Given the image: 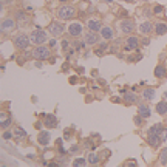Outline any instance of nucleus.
Instances as JSON below:
<instances>
[{
	"instance_id": "f257e3e1",
	"label": "nucleus",
	"mask_w": 167,
	"mask_h": 167,
	"mask_svg": "<svg viewBox=\"0 0 167 167\" xmlns=\"http://www.w3.org/2000/svg\"><path fill=\"white\" fill-rule=\"evenodd\" d=\"M74 16H76V8H74L73 5L62 3L61 6L57 8V17L61 20H71Z\"/></svg>"
},
{
	"instance_id": "f03ea898",
	"label": "nucleus",
	"mask_w": 167,
	"mask_h": 167,
	"mask_svg": "<svg viewBox=\"0 0 167 167\" xmlns=\"http://www.w3.org/2000/svg\"><path fill=\"white\" fill-rule=\"evenodd\" d=\"M30 39L33 44L36 45H44L45 42H48V31L45 30H40V28H37V30H33L30 33Z\"/></svg>"
},
{
	"instance_id": "7ed1b4c3",
	"label": "nucleus",
	"mask_w": 167,
	"mask_h": 167,
	"mask_svg": "<svg viewBox=\"0 0 167 167\" xmlns=\"http://www.w3.org/2000/svg\"><path fill=\"white\" fill-rule=\"evenodd\" d=\"M33 57L37 59V61H47L48 57H51V51L45 44L44 45H36V48L33 50Z\"/></svg>"
},
{
	"instance_id": "20e7f679",
	"label": "nucleus",
	"mask_w": 167,
	"mask_h": 167,
	"mask_svg": "<svg viewBox=\"0 0 167 167\" xmlns=\"http://www.w3.org/2000/svg\"><path fill=\"white\" fill-rule=\"evenodd\" d=\"M13 44L17 50H26L31 44V39H30V36H26L25 33H20L13 39Z\"/></svg>"
},
{
	"instance_id": "39448f33",
	"label": "nucleus",
	"mask_w": 167,
	"mask_h": 167,
	"mask_svg": "<svg viewBox=\"0 0 167 167\" xmlns=\"http://www.w3.org/2000/svg\"><path fill=\"white\" fill-rule=\"evenodd\" d=\"M47 31L50 33L53 37H59L63 34V31H65V26H63V23L57 22V20H53V22H50V25H48Z\"/></svg>"
},
{
	"instance_id": "423d86ee",
	"label": "nucleus",
	"mask_w": 167,
	"mask_h": 167,
	"mask_svg": "<svg viewBox=\"0 0 167 167\" xmlns=\"http://www.w3.org/2000/svg\"><path fill=\"white\" fill-rule=\"evenodd\" d=\"M135 28H136V25H135V22L132 19H122L119 22V30L121 33L130 36L132 33H135Z\"/></svg>"
},
{
	"instance_id": "0eeeda50",
	"label": "nucleus",
	"mask_w": 167,
	"mask_h": 167,
	"mask_svg": "<svg viewBox=\"0 0 167 167\" xmlns=\"http://www.w3.org/2000/svg\"><path fill=\"white\" fill-rule=\"evenodd\" d=\"M84 33V26L80 22H71L68 25V36L73 37V39H78V37Z\"/></svg>"
},
{
	"instance_id": "6e6552de",
	"label": "nucleus",
	"mask_w": 167,
	"mask_h": 167,
	"mask_svg": "<svg viewBox=\"0 0 167 167\" xmlns=\"http://www.w3.org/2000/svg\"><path fill=\"white\" fill-rule=\"evenodd\" d=\"M139 39L138 37H135V36H127V39L124 40V50L125 51H135V50H138V47H139Z\"/></svg>"
},
{
	"instance_id": "1a4fd4ad",
	"label": "nucleus",
	"mask_w": 167,
	"mask_h": 167,
	"mask_svg": "<svg viewBox=\"0 0 167 167\" xmlns=\"http://www.w3.org/2000/svg\"><path fill=\"white\" fill-rule=\"evenodd\" d=\"M16 26H17V23H16L14 19H9V17L3 19L2 20V33H5V34L11 33V31L16 30Z\"/></svg>"
},
{
	"instance_id": "9d476101",
	"label": "nucleus",
	"mask_w": 167,
	"mask_h": 167,
	"mask_svg": "<svg viewBox=\"0 0 167 167\" xmlns=\"http://www.w3.org/2000/svg\"><path fill=\"white\" fill-rule=\"evenodd\" d=\"M155 28V25L150 22V20H145V22H142L141 25H139V33H141V36H149V34H152V31Z\"/></svg>"
},
{
	"instance_id": "9b49d317",
	"label": "nucleus",
	"mask_w": 167,
	"mask_h": 167,
	"mask_svg": "<svg viewBox=\"0 0 167 167\" xmlns=\"http://www.w3.org/2000/svg\"><path fill=\"white\" fill-rule=\"evenodd\" d=\"M87 28L90 31H101L102 28V22H101V19L98 17H90L87 20Z\"/></svg>"
},
{
	"instance_id": "f8f14e48",
	"label": "nucleus",
	"mask_w": 167,
	"mask_h": 167,
	"mask_svg": "<svg viewBox=\"0 0 167 167\" xmlns=\"http://www.w3.org/2000/svg\"><path fill=\"white\" fill-rule=\"evenodd\" d=\"M147 142H149L150 147L156 149L161 142H163V136H161V135H155V133H149V136H147Z\"/></svg>"
},
{
	"instance_id": "ddd939ff",
	"label": "nucleus",
	"mask_w": 167,
	"mask_h": 167,
	"mask_svg": "<svg viewBox=\"0 0 167 167\" xmlns=\"http://www.w3.org/2000/svg\"><path fill=\"white\" fill-rule=\"evenodd\" d=\"M37 141H39V144H40V145L47 147V145L50 144V141H51V135H50V132L42 130L39 135H37Z\"/></svg>"
},
{
	"instance_id": "4468645a",
	"label": "nucleus",
	"mask_w": 167,
	"mask_h": 167,
	"mask_svg": "<svg viewBox=\"0 0 167 167\" xmlns=\"http://www.w3.org/2000/svg\"><path fill=\"white\" fill-rule=\"evenodd\" d=\"M84 40L87 42V45H96L99 42V36L96 34V31H90V33H85Z\"/></svg>"
},
{
	"instance_id": "2eb2a0df",
	"label": "nucleus",
	"mask_w": 167,
	"mask_h": 167,
	"mask_svg": "<svg viewBox=\"0 0 167 167\" xmlns=\"http://www.w3.org/2000/svg\"><path fill=\"white\" fill-rule=\"evenodd\" d=\"M101 37L104 40H111L115 37V31H113L111 26H102L101 28Z\"/></svg>"
},
{
	"instance_id": "dca6fc26",
	"label": "nucleus",
	"mask_w": 167,
	"mask_h": 167,
	"mask_svg": "<svg viewBox=\"0 0 167 167\" xmlns=\"http://www.w3.org/2000/svg\"><path fill=\"white\" fill-rule=\"evenodd\" d=\"M153 74H155V78H156V79H164V78L167 76V67L163 65V63H158V65L155 67Z\"/></svg>"
},
{
	"instance_id": "f3484780",
	"label": "nucleus",
	"mask_w": 167,
	"mask_h": 167,
	"mask_svg": "<svg viewBox=\"0 0 167 167\" xmlns=\"http://www.w3.org/2000/svg\"><path fill=\"white\" fill-rule=\"evenodd\" d=\"M44 124H45L47 128H56L57 124H59V121H57V118H56L54 115H47L45 119H44Z\"/></svg>"
},
{
	"instance_id": "a211bd4d",
	"label": "nucleus",
	"mask_w": 167,
	"mask_h": 167,
	"mask_svg": "<svg viewBox=\"0 0 167 167\" xmlns=\"http://www.w3.org/2000/svg\"><path fill=\"white\" fill-rule=\"evenodd\" d=\"M155 33L158 36H163L167 33V23L166 22H156L155 23Z\"/></svg>"
},
{
	"instance_id": "6ab92c4d",
	"label": "nucleus",
	"mask_w": 167,
	"mask_h": 167,
	"mask_svg": "<svg viewBox=\"0 0 167 167\" xmlns=\"http://www.w3.org/2000/svg\"><path fill=\"white\" fill-rule=\"evenodd\" d=\"M141 96H142L145 101H153V99H155V88H150V87L144 88L142 93H141Z\"/></svg>"
},
{
	"instance_id": "aec40b11",
	"label": "nucleus",
	"mask_w": 167,
	"mask_h": 167,
	"mask_svg": "<svg viewBox=\"0 0 167 167\" xmlns=\"http://www.w3.org/2000/svg\"><path fill=\"white\" fill-rule=\"evenodd\" d=\"M156 111H158V115H161V116L167 115V102H166V99L156 104Z\"/></svg>"
},
{
	"instance_id": "412c9836",
	"label": "nucleus",
	"mask_w": 167,
	"mask_h": 167,
	"mask_svg": "<svg viewBox=\"0 0 167 167\" xmlns=\"http://www.w3.org/2000/svg\"><path fill=\"white\" fill-rule=\"evenodd\" d=\"M138 115H141L144 119H149V118H150V109L147 105H144V104L139 105L138 107Z\"/></svg>"
},
{
	"instance_id": "4be33fe9",
	"label": "nucleus",
	"mask_w": 167,
	"mask_h": 167,
	"mask_svg": "<svg viewBox=\"0 0 167 167\" xmlns=\"http://www.w3.org/2000/svg\"><path fill=\"white\" fill-rule=\"evenodd\" d=\"M16 20L20 22V23H26L30 20V16L26 14L25 11H17V13H16Z\"/></svg>"
},
{
	"instance_id": "5701e85b",
	"label": "nucleus",
	"mask_w": 167,
	"mask_h": 167,
	"mask_svg": "<svg viewBox=\"0 0 167 167\" xmlns=\"http://www.w3.org/2000/svg\"><path fill=\"white\" fill-rule=\"evenodd\" d=\"M164 130V127L161 125V124H155V125H152L149 128V133H155V135H161Z\"/></svg>"
},
{
	"instance_id": "b1692460",
	"label": "nucleus",
	"mask_w": 167,
	"mask_h": 167,
	"mask_svg": "<svg viewBox=\"0 0 167 167\" xmlns=\"http://www.w3.org/2000/svg\"><path fill=\"white\" fill-rule=\"evenodd\" d=\"M9 124H11V119H9V116L8 115H5V113H2V130H5V128H8L9 127Z\"/></svg>"
},
{
	"instance_id": "393cba45",
	"label": "nucleus",
	"mask_w": 167,
	"mask_h": 167,
	"mask_svg": "<svg viewBox=\"0 0 167 167\" xmlns=\"http://www.w3.org/2000/svg\"><path fill=\"white\" fill-rule=\"evenodd\" d=\"M73 45H74V48H76L78 51H80V50H84V48H85L87 42H85V40H79V39H76V40L73 42Z\"/></svg>"
},
{
	"instance_id": "a878e982",
	"label": "nucleus",
	"mask_w": 167,
	"mask_h": 167,
	"mask_svg": "<svg viewBox=\"0 0 167 167\" xmlns=\"http://www.w3.org/2000/svg\"><path fill=\"white\" fill-rule=\"evenodd\" d=\"M87 161H88V164H98L99 163V156L96 155V153H88V158H87Z\"/></svg>"
},
{
	"instance_id": "bb28decb",
	"label": "nucleus",
	"mask_w": 167,
	"mask_h": 167,
	"mask_svg": "<svg viewBox=\"0 0 167 167\" xmlns=\"http://www.w3.org/2000/svg\"><path fill=\"white\" fill-rule=\"evenodd\" d=\"M124 101H125L127 104H135V102H136V96L133 93H127V94H124Z\"/></svg>"
},
{
	"instance_id": "cd10ccee",
	"label": "nucleus",
	"mask_w": 167,
	"mask_h": 167,
	"mask_svg": "<svg viewBox=\"0 0 167 167\" xmlns=\"http://www.w3.org/2000/svg\"><path fill=\"white\" fill-rule=\"evenodd\" d=\"M159 163L161 164H167V147L161 150V153H159Z\"/></svg>"
},
{
	"instance_id": "c85d7f7f",
	"label": "nucleus",
	"mask_w": 167,
	"mask_h": 167,
	"mask_svg": "<svg viewBox=\"0 0 167 167\" xmlns=\"http://www.w3.org/2000/svg\"><path fill=\"white\" fill-rule=\"evenodd\" d=\"M14 136L16 138H25L26 136V132L23 130L22 127H17V128H14Z\"/></svg>"
},
{
	"instance_id": "c756f323",
	"label": "nucleus",
	"mask_w": 167,
	"mask_h": 167,
	"mask_svg": "<svg viewBox=\"0 0 167 167\" xmlns=\"http://www.w3.org/2000/svg\"><path fill=\"white\" fill-rule=\"evenodd\" d=\"M163 13H164V6H163V5H159V3H156L155 6H153V14L159 16V14H163Z\"/></svg>"
},
{
	"instance_id": "7c9ffc66",
	"label": "nucleus",
	"mask_w": 167,
	"mask_h": 167,
	"mask_svg": "<svg viewBox=\"0 0 167 167\" xmlns=\"http://www.w3.org/2000/svg\"><path fill=\"white\" fill-rule=\"evenodd\" d=\"M85 164H88V161L84 159V158H76V159L73 161V166H74V167H78V166H85Z\"/></svg>"
},
{
	"instance_id": "2f4dec72",
	"label": "nucleus",
	"mask_w": 167,
	"mask_h": 167,
	"mask_svg": "<svg viewBox=\"0 0 167 167\" xmlns=\"http://www.w3.org/2000/svg\"><path fill=\"white\" fill-rule=\"evenodd\" d=\"M99 50H102V51H109L110 50V47H109V44H107V42H101L99 44Z\"/></svg>"
},
{
	"instance_id": "473e14b6",
	"label": "nucleus",
	"mask_w": 167,
	"mask_h": 167,
	"mask_svg": "<svg viewBox=\"0 0 167 167\" xmlns=\"http://www.w3.org/2000/svg\"><path fill=\"white\" fill-rule=\"evenodd\" d=\"M133 119H135V124H136V125H142V119H144V118H142L141 115H138V116H135V118H133Z\"/></svg>"
},
{
	"instance_id": "72a5a7b5",
	"label": "nucleus",
	"mask_w": 167,
	"mask_h": 167,
	"mask_svg": "<svg viewBox=\"0 0 167 167\" xmlns=\"http://www.w3.org/2000/svg\"><path fill=\"white\" fill-rule=\"evenodd\" d=\"M68 47H70V40L63 39V40H62V50H63V51H67V50H68Z\"/></svg>"
},
{
	"instance_id": "f704fd0d",
	"label": "nucleus",
	"mask_w": 167,
	"mask_h": 167,
	"mask_svg": "<svg viewBox=\"0 0 167 167\" xmlns=\"http://www.w3.org/2000/svg\"><path fill=\"white\" fill-rule=\"evenodd\" d=\"M13 135H14V133L8 132V130H6V132L3 130V139H11V138H13Z\"/></svg>"
},
{
	"instance_id": "c9c22d12",
	"label": "nucleus",
	"mask_w": 167,
	"mask_h": 167,
	"mask_svg": "<svg viewBox=\"0 0 167 167\" xmlns=\"http://www.w3.org/2000/svg\"><path fill=\"white\" fill-rule=\"evenodd\" d=\"M48 44H50V47H51V48H54V47L57 45V40H56V37H53V39H51L50 42H48Z\"/></svg>"
},
{
	"instance_id": "e433bc0d",
	"label": "nucleus",
	"mask_w": 167,
	"mask_h": 167,
	"mask_svg": "<svg viewBox=\"0 0 167 167\" xmlns=\"http://www.w3.org/2000/svg\"><path fill=\"white\" fill-rule=\"evenodd\" d=\"M70 132H71V130H67V128L63 130V138H65V139H68L70 136H71V133H70Z\"/></svg>"
},
{
	"instance_id": "4c0bfd02",
	"label": "nucleus",
	"mask_w": 167,
	"mask_h": 167,
	"mask_svg": "<svg viewBox=\"0 0 167 167\" xmlns=\"http://www.w3.org/2000/svg\"><path fill=\"white\" fill-rule=\"evenodd\" d=\"M161 136H163V141H167V127L163 130V133H161Z\"/></svg>"
},
{
	"instance_id": "58836bf2",
	"label": "nucleus",
	"mask_w": 167,
	"mask_h": 167,
	"mask_svg": "<svg viewBox=\"0 0 167 167\" xmlns=\"http://www.w3.org/2000/svg\"><path fill=\"white\" fill-rule=\"evenodd\" d=\"M70 84H71V85L78 84V78L76 76H71V78H70Z\"/></svg>"
},
{
	"instance_id": "ea45409f",
	"label": "nucleus",
	"mask_w": 167,
	"mask_h": 167,
	"mask_svg": "<svg viewBox=\"0 0 167 167\" xmlns=\"http://www.w3.org/2000/svg\"><path fill=\"white\" fill-rule=\"evenodd\" d=\"M78 150H79V147H78V145H73V147L70 149V153H76Z\"/></svg>"
},
{
	"instance_id": "a19ab883",
	"label": "nucleus",
	"mask_w": 167,
	"mask_h": 167,
	"mask_svg": "<svg viewBox=\"0 0 167 167\" xmlns=\"http://www.w3.org/2000/svg\"><path fill=\"white\" fill-rule=\"evenodd\" d=\"M149 39H147V37H144V39H141V44H144V45H149Z\"/></svg>"
},
{
	"instance_id": "79ce46f5",
	"label": "nucleus",
	"mask_w": 167,
	"mask_h": 167,
	"mask_svg": "<svg viewBox=\"0 0 167 167\" xmlns=\"http://www.w3.org/2000/svg\"><path fill=\"white\" fill-rule=\"evenodd\" d=\"M111 101H113V102H119L121 99H119V98H111Z\"/></svg>"
},
{
	"instance_id": "37998d69",
	"label": "nucleus",
	"mask_w": 167,
	"mask_h": 167,
	"mask_svg": "<svg viewBox=\"0 0 167 167\" xmlns=\"http://www.w3.org/2000/svg\"><path fill=\"white\" fill-rule=\"evenodd\" d=\"M104 2H105V3H113L115 0H104Z\"/></svg>"
},
{
	"instance_id": "c03bdc74",
	"label": "nucleus",
	"mask_w": 167,
	"mask_h": 167,
	"mask_svg": "<svg viewBox=\"0 0 167 167\" xmlns=\"http://www.w3.org/2000/svg\"><path fill=\"white\" fill-rule=\"evenodd\" d=\"M127 3H133V2H136V0H125Z\"/></svg>"
},
{
	"instance_id": "a18cd8bd",
	"label": "nucleus",
	"mask_w": 167,
	"mask_h": 167,
	"mask_svg": "<svg viewBox=\"0 0 167 167\" xmlns=\"http://www.w3.org/2000/svg\"><path fill=\"white\" fill-rule=\"evenodd\" d=\"M6 2H13V0H2V3H6Z\"/></svg>"
},
{
	"instance_id": "49530a36",
	"label": "nucleus",
	"mask_w": 167,
	"mask_h": 167,
	"mask_svg": "<svg viewBox=\"0 0 167 167\" xmlns=\"http://www.w3.org/2000/svg\"><path fill=\"white\" fill-rule=\"evenodd\" d=\"M59 2H61V3H67L68 0H59Z\"/></svg>"
},
{
	"instance_id": "de8ad7c7",
	"label": "nucleus",
	"mask_w": 167,
	"mask_h": 167,
	"mask_svg": "<svg viewBox=\"0 0 167 167\" xmlns=\"http://www.w3.org/2000/svg\"><path fill=\"white\" fill-rule=\"evenodd\" d=\"M164 99H167V91H166V93H164Z\"/></svg>"
},
{
	"instance_id": "09e8293b",
	"label": "nucleus",
	"mask_w": 167,
	"mask_h": 167,
	"mask_svg": "<svg viewBox=\"0 0 167 167\" xmlns=\"http://www.w3.org/2000/svg\"><path fill=\"white\" fill-rule=\"evenodd\" d=\"M142 2H149V0H142Z\"/></svg>"
},
{
	"instance_id": "8fccbe9b",
	"label": "nucleus",
	"mask_w": 167,
	"mask_h": 167,
	"mask_svg": "<svg viewBox=\"0 0 167 167\" xmlns=\"http://www.w3.org/2000/svg\"><path fill=\"white\" fill-rule=\"evenodd\" d=\"M166 67H167V62H166Z\"/></svg>"
},
{
	"instance_id": "3c124183",
	"label": "nucleus",
	"mask_w": 167,
	"mask_h": 167,
	"mask_svg": "<svg viewBox=\"0 0 167 167\" xmlns=\"http://www.w3.org/2000/svg\"><path fill=\"white\" fill-rule=\"evenodd\" d=\"M87 2H88V0H87Z\"/></svg>"
}]
</instances>
